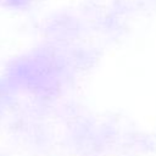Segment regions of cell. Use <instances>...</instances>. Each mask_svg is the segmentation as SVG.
I'll list each match as a JSON object with an SVG mask.
<instances>
[]
</instances>
